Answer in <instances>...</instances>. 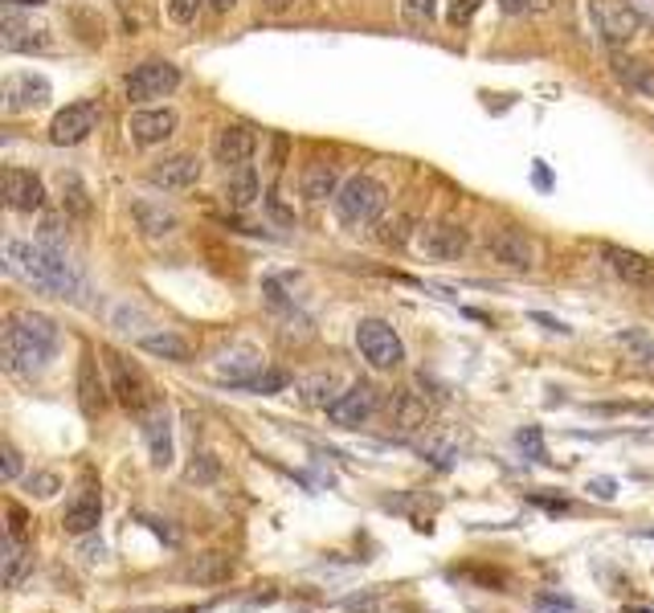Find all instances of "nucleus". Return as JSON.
<instances>
[{
	"instance_id": "1",
	"label": "nucleus",
	"mask_w": 654,
	"mask_h": 613,
	"mask_svg": "<svg viewBox=\"0 0 654 613\" xmlns=\"http://www.w3.org/2000/svg\"><path fill=\"white\" fill-rule=\"evenodd\" d=\"M4 271L29 283L41 295H53V299H78V271L70 266V258L50 246V241H4Z\"/></svg>"
},
{
	"instance_id": "2",
	"label": "nucleus",
	"mask_w": 654,
	"mask_h": 613,
	"mask_svg": "<svg viewBox=\"0 0 654 613\" xmlns=\"http://www.w3.org/2000/svg\"><path fill=\"white\" fill-rule=\"evenodd\" d=\"M62 331L41 311H17L4 327V368L13 376H41L58 356Z\"/></svg>"
},
{
	"instance_id": "3",
	"label": "nucleus",
	"mask_w": 654,
	"mask_h": 613,
	"mask_svg": "<svg viewBox=\"0 0 654 613\" xmlns=\"http://www.w3.org/2000/svg\"><path fill=\"white\" fill-rule=\"evenodd\" d=\"M385 204H388V188L377 176H369V172L348 176L336 192V213L344 225H372L385 213Z\"/></svg>"
},
{
	"instance_id": "4",
	"label": "nucleus",
	"mask_w": 654,
	"mask_h": 613,
	"mask_svg": "<svg viewBox=\"0 0 654 613\" xmlns=\"http://www.w3.org/2000/svg\"><path fill=\"white\" fill-rule=\"evenodd\" d=\"M356 348H360V356L369 360L372 368H381V373H393V368L405 364L402 336H397V327L385 324V320H360V324H356Z\"/></svg>"
},
{
	"instance_id": "5",
	"label": "nucleus",
	"mask_w": 654,
	"mask_h": 613,
	"mask_svg": "<svg viewBox=\"0 0 654 613\" xmlns=\"http://www.w3.org/2000/svg\"><path fill=\"white\" fill-rule=\"evenodd\" d=\"M176 86H181V70L164 62V58H151V62H144V66H135L127 74V102L144 107V102L169 99Z\"/></svg>"
},
{
	"instance_id": "6",
	"label": "nucleus",
	"mask_w": 654,
	"mask_h": 613,
	"mask_svg": "<svg viewBox=\"0 0 654 613\" xmlns=\"http://www.w3.org/2000/svg\"><path fill=\"white\" fill-rule=\"evenodd\" d=\"M589 13H593L597 34H602L609 46H630V41L642 34V13H638L634 4H626V0H593Z\"/></svg>"
},
{
	"instance_id": "7",
	"label": "nucleus",
	"mask_w": 654,
	"mask_h": 613,
	"mask_svg": "<svg viewBox=\"0 0 654 613\" xmlns=\"http://www.w3.org/2000/svg\"><path fill=\"white\" fill-rule=\"evenodd\" d=\"M90 132H99V102L95 99H78L62 107L50 123V143L58 148H74V143H83Z\"/></svg>"
},
{
	"instance_id": "8",
	"label": "nucleus",
	"mask_w": 654,
	"mask_h": 613,
	"mask_svg": "<svg viewBox=\"0 0 654 613\" xmlns=\"http://www.w3.org/2000/svg\"><path fill=\"white\" fill-rule=\"evenodd\" d=\"M107 368H111V392H115L119 405L135 409V413H144V409L151 405L148 376L139 373L135 364H127V360L119 356V352H111V356H107Z\"/></svg>"
},
{
	"instance_id": "9",
	"label": "nucleus",
	"mask_w": 654,
	"mask_h": 613,
	"mask_svg": "<svg viewBox=\"0 0 654 613\" xmlns=\"http://www.w3.org/2000/svg\"><path fill=\"white\" fill-rule=\"evenodd\" d=\"M377 405H381V397H377L372 385H353V389H344L336 401L328 405V422L344 429H360L365 422H372Z\"/></svg>"
},
{
	"instance_id": "10",
	"label": "nucleus",
	"mask_w": 654,
	"mask_h": 613,
	"mask_svg": "<svg viewBox=\"0 0 654 613\" xmlns=\"http://www.w3.org/2000/svg\"><path fill=\"white\" fill-rule=\"evenodd\" d=\"M53 95L50 78H41V74H9L4 78V90H0V99H4V115H25V111H34V107H46Z\"/></svg>"
},
{
	"instance_id": "11",
	"label": "nucleus",
	"mask_w": 654,
	"mask_h": 613,
	"mask_svg": "<svg viewBox=\"0 0 654 613\" xmlns=\"http://www.w3.org/2000/svg\"><path fill=\"white\" fill-rule=\"evenodd\" d=\"M486 250L495 262H504L511 271H532L536 266V246L532 238L516 229V225H504V229H495V234H486Z\"/></svg>"
},
{
	"instance_id": "12",
	"label": "nucleus",
	"mask_w": 654,
	"mask_h": 613,
	"mask_svg": "<svg viewBox=\"0 0 654 613\" xmlns=\"http://www.w3.org/2000/svg\"><path fill=\"white\" fill-rule=\"evenodd\" d=\"M418 246H421V254L434 258V262H458V258L467 254L470 234L454 222H434L418 234Z\"/></svg>"
},
{
	"instance_id": "13",
	"label": "nucleus",
	"mask_w": 654,
	"mask_h": 613,
	"mask_svg": "<svg viewBox=\"0 0 654 613\" xmlns=\"http://www.w3.org/2000/svg\"><path fill=\"white\" fill-rule=\"evenodd\" d=\"M0 46L9 53H46L53 41H50V29H34V25L21 21L17 13H13V4H9L4 17H0Z\"/></svg>"
},
{
	"instance_id": "14",
	"label": "nucleus",
	"mask_w": 654,
	"mask_h": 613,
	"mask_svg": "<svg viewBox=\"0 0 654 613\" xmlns=\"http://www.w3.org/2000/svg\"><path fill=\"white\" fill-rule=\"evenodd\" d=\"M254 148H258V139H254L250 127L230 123V127H221L218 139H213V160H218L225 172L246 168V164H250V155H254Z\"/></svg>"
},
{
	"instance_id": "15",
	"label": "nucleus",
	"mask_w": 654,
	"mask_h": 613,
	"mask_svg": "<svg viewBox=\"0 0 654 613\" xmlns=\"http://www.w3.org/2000/svg\"><path fill=\"white\" fill-rule=\"evenodd\" d=\"M4 204L13 213H37L46 204V185L29 168H4Z\"/></svg>"
},
{
	"instance_id": "16",
	"label": "nucleus",
	"mask_w": 654,
	"mask_h": 613,
	"mask_svg": "<svg viewBox=\"0 0 654 613\" xmlns=\"http://www.w3.org/2000/svg\"><path fill=\"white\" fill-rule=\"evenodd\" d=\"M197 180H201V160L193 152H176L151 168V185L164 188V192H185V188H193Z\"/></svg>"
},
{
	"instance_id": "17",
	"label": "nucleus",
	"mask_w": 654,
	"mask_h": 613,
	"mask_svg": "<svg viewBox=\"0 0 654 613\" xmlns=\"http://www.w3.org/2000/svg\"><path fill=\"white\" fill-rule=\"evenodd\" d=\"M176 111L172 107H156V111H135L132 120H127V136L139 143V148H151V143H164V139L176 132Z\"/></svg>"
},
{
	"instance_id": "18",
	"label": "nucleus",
	"mask_w": 654,
	"mask_h": 613,
	"mask_svg": "<svg viewBox=\"0 0 654 613\" xmlns=\"http://www.w3.org/2000/svg\"><path fill=\"white\" fill-rule=\"evenodd\" d=\"M144 442H148L151 466H172L176 450H172V413L164 405H151L144 413Z\"/></svg>"
},
{
	"instance_id": "19",
	"label": "nucleus",
	"mask_w": 654,
	"mask_h": 613,
	"mask_svg": "<svg viewBox=\"0 0 654 613\" xmlns=\"http://www.w3.org/2000/svg\"><path fill=\"white\" fill-rule=\"evenodd\" d=\"M605 262H609V271L618 274L621 283H630V287H651L654 283V262L651 258H642L638 250L605 246Z\"/></svg>"
},
{
	"instance_id": "20",
	"label": "nucleus",
	"mask_w": 654,
	"mask_h": 613,
	"mask_svg": "<svg viewBox=\"0 0 654 613\" xmlns=\"http://www.w3.org/2000/svg\"><path fill=\"white\" fill-rule=\"evenodd\" d=\"M213 373H218L221 380L237 385V389H246L254 376L262 373V356H258L254 348H246V343H242V348H230V352H225V356L213 364Z\"/></svg>"
},
{
	"instance_id": "21",
	"label": "nucleus",
	"mask_w": 654,
	"mask_h": 613,
	"mask_svg": "<svg viewBox=\"0 0 654 613\" xmlns=\"http://www.w3.org/2000/svg\"><path fill=\"white\" fill-rule=\"evenodd\" d=\"M609 66H614V78L626 90H634L638 99H654V66L638 62V58H626V53H614Z\"/></svg>"
},
{
	"instance_id": "22",
	"label": "nucleus",
	"mask_w": 654,
	"mask_h": 613,
	"mask_svg": "<svg viewBox=\"0 0 654 613\" xmlns=\"http://www.w3.org/2000/svg\"><path fill=\"white\" fill-rule=\"evenodd\" d=\"M99 520H102V499L95 491H83L66 508V520H62V528H66L70 536H90V531L99 528Z\"/></svg>"
},
{
	"instance_id": "23",
	"label": "nucleus",
	"mask_w": 654,
	"mask_h": 613,
	"mask_svg": "<svg viewBox=\"0 0 654 613\" xmlns=\"http://www.w3.org/2000/svg\"><path fill=\"white\" fill-rule=\"evenodd\" d=\"M258 197H262V180H258V172H254L250 164L230 172V180H225V204H230V209L242 213V209H250Z\"/></svg>"
},
{
	"instance_id": "24",
	"label": "nucleus",
	"mask_w": 654,
	"mask_h": 613,
	"mask_svg": "<svg viewBox=\"0 0 654 613\" xmlns=\"http://www.w3.org/2000/svg\"><path fill=\"white\" fill-rule=\"evenodd\" d=\"M78 401H83L86 417H95L102 409V401H107V385L99 380V364H95L90 352H86L83 364H78Z\"/></svg>"
},
{
	"instance_id": "25",
	"label": "nucleus",
	"mask_w": 654,
	"mask_h": 613,
	"mask_svg": "<svg viewBox=\"0 0 654 613\" xmlns=\"http://www.w3.org/2000/svg\"><path fill=\"white\" fill-rule=\"evenodd\" d=\"M336 192H340L336 164H323V160L307 164V172H303V197H307V201H328V197H336Z\"/></svg>"
},
{
	"instance_id": "26",
	"label": "nucleus",
	"mask_w": 654,
	"mask_h": 613,
	"mask_svg": "<svg viewBox=\"0 0 654 613\" xmlns=\"http://www.w3.org/2000/svg\"><path fill=\"white\" fill-rule=\"evenodd\" d=\"M0 568H4V585L9 589H17L21 580H25V573L34 568V552L21 545V536H13V531L4 540V552H0Z\"/></svg>"
},
{
	"instance_id": "27",
	"label": "nucleus",
	"mask_w": 654,
	"mask_h": 613,
	"mask_svg": "<svg viewBox=\"0 0 654 613\" xmlns=\"http://www.w3.org/2000/svg\"><path fill=\"white\" fill-rule=\"evenodd\" d=\"M132 217H135V225L148 234V238H160V234H172V229H176V213H169L164 204L135 201L132 204Z\"/></svg>"
},
{
	"instance_id": "28",
	"label": "nucleus",
	"mask_w": 654,
	"mask_h": 613,
	"mask_svg": "<svg viewBox=\"0 0 654 613\" xmlns=\"http://www.w3.org/2000/svg\"><path fill=\"white\" fill-rule=\"evenodd\" d=\"M139 348L160 360H176V364H185L188 360V343L181 340L176 331H151V336H139Z\"/></svg>"
},
{
	"instance_id": "29",
	"label": "nucleus",
	"mask_w": 654,
	"mask_h": 613,
	"mask_svg": "<svg viewBox=\"0 0 654 613\" xmlns=\"http://www.w3.org/2000/svg\"><path fill=\"white\" fill-rule=\"evenodd\" d=\"M340 380L332 373H319V376H307V380H303L299 385V392H303V401H307V405H319V409H328L332 405V401H336L340 397Z\"/></svg>"
},
{
	"instance_id": "30",
	"label": "nucleus",
	"mask_w": 654,
	"mask_h": 613,
	"mask_svg": "<svg viewBox=\"0 0 654 613\" xmlns=\"http://www.w3.org/2000/svg\"><path fill=\"white\" fill-rule=\"evenodd\" d=\"M286 385H291V376H286L283 368H262V373L254 376L246 389H250V392H262V397H274V392H283Z\"/></svg>"
},
{
	"instance_id": "31",
	"label": "nucleus",
	"mask_w": 654,
	"mask_h": 613,
	"mask_svg": "<svg viewBox=\"0 0 654 613\" xmlns=\"http://www.w3.org/2000/svg\"><path fill=\"white\" fill-rule=\"evenodd\" d=\"M402 13H405V21H409V25L425 29V25L437 17V0H402Z\"/></svg>"
},
{
	"instance_id": "32",
	"label": "nucleus",
	"mask_w": 654,
	"mask_h": 613,
	"mask_svg": "<svg viewBox=\"0 0 654 613\" xmlns=\"http://www.w3.org/2000/svg\"><path fill=\"white\" fill-rule=\"evenodd\" d=\"M230 568H234V564H230V561H221V556H205V561L188 564V573H185V577H197V580H221V577H230Z\"/></svg>"
},
{
	"instance_id": "33",
	"label": "nucleus",
	"mask_w": 654,
	"mask_h": 613,
	"mask_svg": "<svg viewBox=\"0 0 654 613\" xmlns=\"http://www.w3.org/2000/svg\"><path fill=\"white\" fill-rule=\"evenodd\" d=\"M516 442H520V450H528V459L532 462H548V450H544V438H540L536 426H528L516 434Z\"/></svg>"
},
{
	"instance_id": "34",
	"label": "nucleus",
	"mask_w": 654,
	"mask_h": 613,
	"mask_svg": "<svg viewBox=\"0 0 654 613\" xmlns=\"http://www.w3.org/2000/svg\"><path fill=\"white\" fill-rule=\"evenodd\" d=\"M474 13H479V0H451V4H446V21H451L454 29L467 25Z\"/></svg>"
},
{
	"instance_id": "35",
	"label": "nucleus",
	"mask_w": 654,
	"mask_h": 613,
	"mask_svg": "<svg viewBox=\"0 0 654 613\" xmlns=\"http://www.w3.org/2000/svg\"><path fill=\"white\" fill-rule=\"evenodd\" d=\"M209 0H172L169 4V17L181 21V25H188V21H197V13H201Z\"/></svg>"
},
{
	"instance_id": "36",
	"label": "nucleus",
	"mask_w": 654,
	"mask_h": 613,
	"mask_svg": "<svg viewBox=\"0 0 654 613\" xmlns=\"http://www.w3.org/2000/svg\"><path fill=\"white\" fill-rule=\"evenodd\" d=\"M630 352H638V360H654V340H646V336H638V331H626V336H618Z\"/></svg>"
},
{
	"instance_id": "37",
	"label": "nucleus",
	"mask_w": 654,
	"mask_h": 613,
	"mask_svg": "<svg viewBox=\"0 0 654 613\" xmlns=\"http://www.w3.org/2000/svg\"><path fill=\"white\" fill-rule=\"evenodd\" d=\"M0 462H4V478H9V483H17V478H21V454H17V446L4 442V450H0Z\"/></svg>"
},
{
	"instance_id": "38",
	"label": "nucleus",
	"mask_w": 654,
	"mask_h": 613,
	"mask_svg": "<svg viewBox=\"0 0 654 613\" xmlns=\"http://www.w3.org/2000/svg\"><path fill=\"white\" fill-rule=\"evenodd\" d=\"M405 229H409V217L385 222V225H381V241H385V246H402V241H405Z\"/></svg>"
},
{
	"instance_id": "39",
	"label": "nucleus",
	"mask_w": 654,
	"mask_h": 613,
	"mask_svg": "<svg viewBox=\"0 0 654 613\" xmlns=\"http://www.w3.org/2000/svg\"><path fill=\"white\" fill-rule=\"evenodd\" d=\"M58 487H62V483H58V475H34V478H29V491L41 495V499L58 495Z\"/></svg>"
},
{
	"instance_id": "40",
	"label": "nucleus",
	"mask_w": 654,
	"mask_h": 613,
	"mask_svg": "<svg viewBox=\"0 0 654 613\" xmlns=\"http://www.w3.org/2000/svg\"><path fill=\"white\" fill-rule=\"evenodd\" d=\"M589 495H597V499L609 503V499L618 495V483H614V478H589Z\"/></svg>"
},
{
	"instance_id": "41",
	"label": "nucleus",
	"mask_w": 654,
	"mask_h": 613,
	"mask_svg": "<svg viewBox=\"0 0 654 613\" xmlns=\"http://www.w3.org/2000/svg\"><path fill=\"white\" fill-rule=\"evenodd\" d=\"M267 209L274 213V217H279V222H295V213H291V209L279 201V192H270V197H267Z\"/></svg>"
},
{
	"instance_id": "42",
	"label": "nucleus",
	"mask_w": 654,
	"mask_h": 613,
	"mask_svg": "<svg viewBox=\"0 0 654 613\" xmlns=\"http://www.w3.org/2000/svg\"><path fill=\"white\" fill-rule=\"evenodd\" d=\"M532 320H536V324H544V327H548V331H560V336H569V327L560 324V320H553V315H540V311H536Z\"/></svg>"
},
{
	"instance_id": "43",
	"label": "nucleus",
	"mask_w": 654,
	"mask_h": 613,
	"mask_svg": "<svg viewBox=\"0 0 654 613\" xmlns=\"http://www.w3.org/2000/svg\"><path fill=\"white\" fill-rule=\"evenodd\" d=\"M499 9L516 17V13H528V0H499Z\"/></svg>"
},
{
	"instance_id": "44",
	"label": "nucleus",
	"mask_w": 654,
	"mask_h": 613,
	"mask_svg": "<svg viewBox=\"0 0 654 613\" xmlns=\"http://www.w3.org/2000/svg\"><path fill=\"white\" fill-rule=\"evenodd\" d=\"M209 9H213V13H221V17H225V13H230V9H237V0H209Z\"/></svg>"
},
{
	"instance_id": "45",
	"label": "nucleus",
	"mask_w": 654,
	"mask_h": 613,
	"mask_svg": "<svg viewBox=\"0 0 654 613\" xmlns=\"http://www.w3.org/2000/svg\"><path fill=\"white\" fill-rule=\"evenodd\" d=\"M262 4H267L270 13H286V9H291V4H295V0H262Z\"/></svg>"
},
{
	"instance_id": "46",
	"label": "nucleus",
	"mask_w": 654,
	"mask_h": 613,
	"mask_svg": "<svg viewBox=\"0 0 654 613\" xmlns=\"http://www.w3.org/2000/svg\"><path fill=\"white\" fill-rule=\"evenodd\" d=\"M553 9V0H528V13H548Z\"/></svg>"
},
{
	"instance_id": "47",
	"label": "nucleus",
	"mask_w": 654,
	"mask_h": 613,
	"mask_svg": "<svg viewBox=\"0 0 654 613\" xmlns=\"http://www.w3.org/2000/svg\"><path fill=\"white\" fill-rule=\"evenodd\" d=\"M4 4H13V9H41L46 0H4Z\"/></svg>"
}]
</instances>
